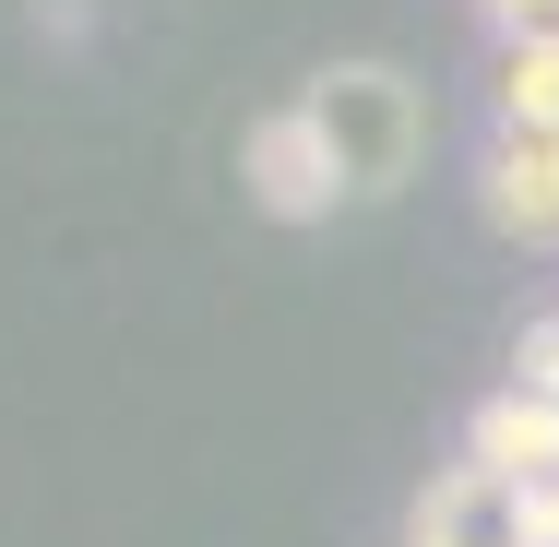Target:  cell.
I'll use <instances>...</instances> for the list:
<instances>
[{
    "label": "cell",
    "mask_w": 559,
    "mask_h": 547,
    "mask_svg": "<svg viewBox=\"0 0 559 547\" xmlns=\"http://www.w3.org/2000/svg\"><path fill=\"white\" fill-rule=\"evenodd\" d=\"M512 381H524V393H559V310H548V322H524V345H512Z\"/></svg>",
    "instance_id": "8992f818"
},
{
    "label": "cell",
    "mask_w": 559,
    "mask_h": 547,
    "mask_svg": "<svg viewBox=\"0 0 559 547\" xmlns=\"http://www.w3.org/2000/svg\"><path fill=\"white\" fill-rule=\"evenodd\" d=\"M500 36H559V0H476Z\"/></svg>",
    "instance_id": "52a82bcc"
},
{
    "label": "cell",
    "mask_w": 559,
    "mask_h": 547,
    "mask_svg": "<svg viewBox=\"0 0 559 547\" xmlns=\"http://www.w3.org/2000/svg\"><path fill=\"white\" fill-rule=\"evenodd\" d=\"M238 179H250V203L274 226H322L345 203V179H334V155H322V131H310V108L286 96L274 119H250V143H238Z\"/></svg>",
    "instance_id": "7a4b0ae2"
},
{
    "label": "cell",
    "mask_w": 559,
    "mask_h": 547,
    "mask_svg": "<svg viewBox=\"0 0 559 547\" xmlns=\"http://www.w3.org/2000/svg\"><path fill=\"white\" fill-rule=\"evenodd\" d=\"M464 452L476 464H500V476H559V393H524V381H500L476 417H464Z\"/></svg>",
    "instance_id": "277c9868"
},
{
    "label": "cell",
    "mask_w": 559,
    "mask_h": 547,
    "mask_svg": "<svg viewBox=\"0 0 559 547\" xmlns=\"http://www.w3.org/2000/svg\"><path fill=\"white\" fill-rule=\"evenodd\" d=\"M500 131H559V36H500Z\"/></svg>",
    "instance_id": "5b68a950"
},
{
    "label": "cell",
    "mask_w": 559,
    "mask_h": 547,
    "mask_svg": "<svg viewBox=\"0 0 559 547\" xmlns=\"http://www.w3.org/2000/svg\"><path fill=\"white\" fill-rule=\"evenodd\" d=\"M417 547H536V500H524V476H500V464H441L429 476V500H417Z\"/></svg>",
    "instance_id": "3957f363"
},
{
    "label": "cell",
    "mask_w": 559,
    "mask_h": 547,
    "mask_svg": "<svg viewBox=\"0 0 559 547\" xmlns=\"http://www.w3.org/2000/svg\"><path fill=\"white\" fill-rule=\"evenodd\" d=\"M298 108H310V131H322V155H334L345 203H393V191L417 179L429 108H417V84H405L393 60H334V72H310Z\"/></svg>",
    "instance_id": "6da1fadb"
}]
</instances>
